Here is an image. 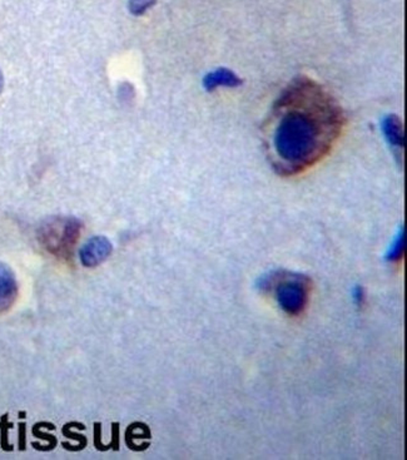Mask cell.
<instances>
[{"label": "cell", "instance_id": "obj_1", "mask_svg": "<svg viewBox=\"0 0 407 460\" xmlns=\"http://www.w3.org/2000/svg\"><path fill=\"white\" fill-rule=\"evenodd\" d=\"M336 99L309 78H297L274 102L265 126V147L274 171L303 172L330 152L342 131Z\"/></svg>", "mask_w": 407, "mask_h": 460}, {"label": "cell", "instance_id": "obj_2", "mask_svg": "<svg viewBox=\"0 0 407 460\" xmlns=\"http://www.w3.org/2000/svg\"><path fill=\"white\" fill-rule=\"evenodd\" d=\"M309 282L305 275L272 271L263 275L257 286L262 291H267L277 284L276 296L279 308L288 315H300L309 301Z\"/></svg>", "mask_w": 407, "mask_h": 460}, {"label": "cell", "instance_id": "obj_3", "mask_svg": "<svg viewBox=\"0 0 407 460\" xmlns=\"http://www.w3.org/2000/svg\"><path fill=\"white\" fill-rule=\"evenodd\" d=\"M81 222L76 218L54 217L41 225L39 239L54 255H67L81 235Z\"/></svg>", "mask_w": 407, "mask_h": 460}, {"label": "cell", "instance_id": "obj_4", "mask_svg": "<svg viewBox=\"0 0 407 460\" xmlns=\"http://www.w3.org/2000/svg\"><path fill=\"white\" fill-rule=\"evenodd\" d=\"M112 251L113 247L109 239L103 236H95L81 247L79 257L84 266L94 268L111 256Z\"/></svg>", "mask_w": 407, "mask_h": 460}, {"label": "cell", "instance_id": "obj_5", "mask_svg": "<svg viewBox=\"0 0 407 460\" xmlns=\"http://www.w3.org/2000/svg\"><path fill=\"white\" fill-rule=\"evenodd\" d=\"M17 295V281L12 270L6 263H0V313L12 308Z\"/></svg>", "mask_w": 407, "mask_h": 460}, {"label": "cell", "instance_id": "obj_6", "mask_svg": "<svg viewBox=\"0 0 407 460\" xmlns=\"http://www.w3.org/2000/svg\"><path fill=\"white\" fill-rule=\"evenodd\" d=\"M241 79L226 68H218L204 77V87L207 91H213L217 87H237L241 84Z\"/></svg>", "mask_w": 407, "mask_h": 460}, {"label": "cell", "instance_id": "obj_7", "mask_svg": "<svg viewBox=\"0 0 407 460\" xmlns=\"http://www.w3.org/2000/svg\"><path fill=\"white\" fill-rule=\"evenodd\" d=\"M382 132H384L386 140H389L391 146L402 148L403 147V129L402 122L397 116L385 117L382 121Z\"/></svg>", "mask_w": 407, "mask_h": 460}, {"label": "cell", "instance_id": "obj_8", "mask_svg": "<svg viewBox=\"0 0 407 460\" xmlns=\"http://www.w3.org/2000/svg\"><path fill=\"white\" fill-rule=\"evenodd\" d=\"M405 247H406V233H405V228L402 226L399 233L396 235L395 239L392 241L390 249L386 252V256H385L386 260L390 261V263L400 261L402 256H403Z\"/></svg>", "mask_w": 407, "mask_h": 460}, {"label": "cell", "instance_id": "obj_9", "mask_svg": "<svg viewBox=\"0 0 407 460\" xmlns=\"http://www.w3.org/2000/svg\"><path fill=\"white\" fill-rule=\"evenodd\" d=\"M72 426H79L81 431H84V429H86V426H83L81 423L73 421V423H68V424L63 426V429H62V431H63V435L69 438V439H73V440H76V442L79 443V445H81V450H83V449L87 447V438L84 437L83 434H76V433L70 431V428H72Z\"/></svg>", "mask_w": 407, "mask_h": 460}, {"label": "cell", "instance_id": "obj_10", "mask_svg": "<svg viewBox=\"0 0 407 460\" xmlns=\"http://www.w3.org/2000/svg\"><path fill=\"white\" fill-rule=\"evenodd\" d=\"M12 423H8V414L3 415L1 419H0V431H1V448L6 452H12L13 445H9V442H8V429L12 428Z\"/></svg>", "mask_w": 407, "mask_h": 460}, {"label": "cell", "instance_id": "obj_11", "mask_svg": "<svg viewBox=\"0 0 407 460\" xmlns=\"http://www.w3.org/2000/svg\"><path fill=\"white\" fill-rule=\"evenodd\" d=\"M156 0H131L129 1V6H131V12L133 14H142L146 12L149 6L154 4Z\"/></svg>", "mask_w": 407, "mask_h": 460}, {"label": "cell", "instance_id": "obj_12", "mask_svg": "<svg viewBox=\"0 0 407 460\" xmlns=\"http://www.w3.org/2000/svg\"><path fill=\"white\" fill-rule=\"evenodd\" d=\"M107 449L118 452L119 450V423H112L111 444L107 445Z\"/></svg>", "mask_w": 407, "mask_h": 460}, {"label": "cell", "instance_id": "obj_13", "mask_svg": "<svg viewBox=\"0 0 407 460\" xmlns=\"http://www.w3.org/2000/svg\"><path fill=\"white\" fill-rule=\"evenodd\" d=\"M41 423H38L36 426H34V428H33V434H34L36 438H41V439L48 440V442L51 443V445H52L53 448H55V447H57V438L52 435V434H44V433H41V431H39V429H41Z\"/></svg>", "mask_w": 407, "mask_h": 460}, {"label": "cell", "instance_id": "obj_14", "mask_svg": "<svg viewBox=\"0 0 407 460\" xmlns=\"http://www.w3.org/2000/svg\"><path fill=\"white\" fill-rule=\"evenodd\" d=\"M94 447L99 452H105V444L102 443V424L94 423Z\"/></svg>", "mask_w": 407, "mask_h": 460}, {"label": "cell", "instance_id": "obj_15", "mask_svg": "<svg viewBox=\"0 0 407 460\" xmlns=\"http://www.w3.org/2000/svg\"><path fill=\"white\" fill-rule=\"evenodd\" d=\"M352 298L355 301L356 305L361 306L363 301H365V291H363V287L360 285H356L352 290Z\"/></svg>", "mask_w": 407, "mask_h": 460}, {"label": "cell", "instance_id": "obj_16", "mask_svg": "<svg viewBox=\"0 0 407 460\" xmlns=\"http://www.w3.org/2000/svg\"><path fill=\"white\" fill-rule=\"evenodd\" d=\"M19 450H25V423L19 424Z\"/></svg>", "mask_w": 407, "mask_h": 460}, {"label": "cell", "instance_id": "obj_17", "mask_svg": "<svg viewBox=\"0 0 407 460\" xmlns=\"http://www.w3.org/2000/svg\"><path fill=\"white\" fill-rule=\"evenodd\" d=\"M3 87H4V78H3V73H1V70H0V93H1V91H3Z\"/></svg>", "mask_w": 407, "mask_h": 460}]
</instances>
